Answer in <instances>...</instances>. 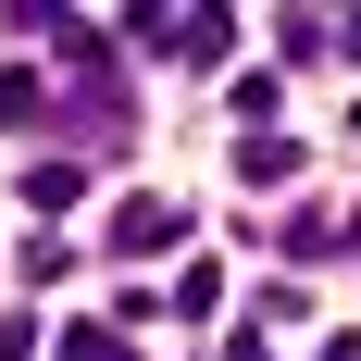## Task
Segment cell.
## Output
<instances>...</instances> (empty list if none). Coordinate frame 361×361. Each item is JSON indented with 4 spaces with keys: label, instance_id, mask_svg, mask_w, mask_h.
<instances>
[{
    "label": "cell",
    "instance_id": "6da1fadb",
    "mask_svg": "<svg viewBox=\"0 0 361 361\" xmlns=\"http://www.w3.org/2000/svg\"><path fill=\"white\" fill-rule=\"evenodd\" d=\"M175 237H187L175 200H125V212H112V262H149V250H175Z\"/></svg>",
    "mask_w": 361,
    "mask_h": 361
},
{
    "label": "cell",
    "instance_id": "7a4b0ae2",
    "mask_svg": "<svg viewBox=\"0 0 361 361\" xmlns=\"http://www.w3.org/2000/svg\"><path fill=\"white\" fill-rule=\"evenodd\" d=\"M175 312H187V324H200V312H224V262H187V274H175Z\"/></svg>",
    "mask_w": 361,
    "mask_h": 361
},
{
    "label": "cell",
    "instance_id": "3957f363",
    "mask_svg": "<svg viewBox=\"0 0 361 361\" xmlns=\"http://www.w3.org/2000/svg\"><path fill=\"white\" fill-rule=\"evenodd\" d=\"M37 100H50V87H37L25 63H0V125H37Z\"/></svg>",
    "mask_w": 361,
    "mask_h": 361
},
{
    "label": "cell",
    "instance_id": "277c9868",
    "mask_svg": "<svg viewBox=\"0 0 361 361\" xmlns=\"http://www.w3.org/2000/svg\"><path fill=\"white\" fill-rule=\"evenodd\" d=\"M50 361H125V349H112L100 324H75V336H63V349H50Z\"/></svg>",
    "mask_w": 361,
    "mask_h": 361
},
{
    "label": "cell",
    "instance_id": "5b68a950",
    "mask_svg": "<svg viewBox=\"0 0 361 361\" xmlns=\"http://www.w3.org/2000/svg\"><path fill=\"white\" fill-rule=\"evenodd\" d=\"M349 50H361V25H349Z\"/></svg>",
    "mask_w": 361,
    "mask_h": 361
}]
</instances>
